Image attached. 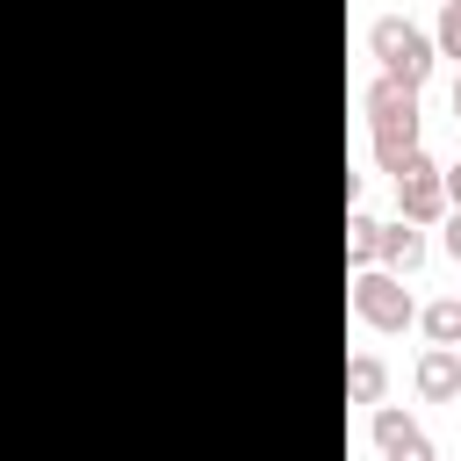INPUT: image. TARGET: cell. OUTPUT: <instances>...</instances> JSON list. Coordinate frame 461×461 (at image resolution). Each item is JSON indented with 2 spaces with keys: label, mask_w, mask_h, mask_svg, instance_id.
<instances>
[{
  "label": "cell",
  "mask_w": 461,
  "mask_h": 461,
  "mask_svg": "<svg viewBox=\"0 0 461 461\" xmlns=\"http://www.w3.org/2000/svg\"><path fill=\"white\" fill-rule=\"evenodd\" d=\"M454 353H461V346H454Z\"/></svg>",
  "instance_id": "15"
},
{
  "label": "cell",
  "mask_w": 461,
  "mask_h": 461,
  "mask_svg": "<svg viewBox=\"0 0 461 461\" xmlns=\"http://www.w3.org/2000/svg\"><path fill=\"white\" fill-rule=\"evenodd\" d=\"M454 115H461V72H454Z\"/></svg>",
  "instance_id": "14"
},
{
  "label": "cell",
  "mask_w": 461,
  "mask_h": 461,
  "mask_svg": "<svg viewBox=\"0 0 461 461\" xmlns=\"http://www.w3.org/2000/svg\"><path fill=\"white\" fill-rule=\"evenodd\" d=\"M382 389H389V367H382L375 353H353V360H346V396H353V403H382Z\"/></svg>",
  "instance_id": "8"
},
{
  "label": "cell",
  "mask_w": 461,
  "mask_h": 461,
  "mask_svg": "<svg viewBox=\"0 0 461 461\" xmlns=\"http://www.w3.org/2000/svg\"><path fill=\"white\" fill-rule=\"evenodd\" d=\"M439 223H447V230H439V245H447V252H454V259H461V209H447V216H439Z\"/></svg>",
  "instance_id": "12"
},
{
  "label": "cell",
  "mask_w": 461,
  "mask_h": 461,
  "mask_svg": "<svg viewBox=\"0 0 461 461\" xmlns=\"http://www.w3.org/2000/svg\"><path fill=\"white\" fill-rule=\"evenodd\" d=\"M418 324H425V339H432V346H461V295L425 303V310H418Z\"/></svg>",
  "instance_id": "9"
},
{
  "label": "cell",
  "mask_w": 461,
  "mask_h": 461,
  "mask_svg": "<svg viewBox=\"0 0 461 461\" xmlns=\"http://www.w3.org/2000/svg\"><path fill=\"white\" fill-rule=\"evenodd\" d=\"M439 180H447V209H461V158H454V166H439Z\"/></svg>",
  "instance_id": "13"
},
{
  "label": "cell",
  "mask_w": 461,
  "mask_h": 461,
  "mask_svg": "<svg viewBox=\"0 0 461 461\" xmlns=\"http://www.w3.org/2000/svg\"><path fill=\"white\" fill-rule=\"evenodd\" d=\"M411 382H418L425 403H454V396H461V353H454V346H425L418 367H411Z\"/></svg>",
  "instance_id": "6"
},
{
  "label": "cell",
  "mask_w": 461,
  "mask_h": 461,
  "mask_svg": "<svg viewBox=\"0 0 461 461\" xmlns=\"http://www.w3.org/2000/svg\"><path fill=\"white\" fill-rule=\"evenodd\" d=\"M367 58L382 65V79H396V86H425V72H432V36L418 29V22H403V14H375L367 22Z\"/></svg>",
  "instance_id": "2"
},
{
  "label": "cell",
  "mask_w": 461,
  "mask_h": 461,
  "mask_svg": "<svg viewBox=\"0 0 461 461\" xmlns=\"http://www.w3.org/2000/svg\"><path fill=\"white\" fill-rule=\"evenodd\" d=\"M360 108H367V137H375V158H382V173H396V158L403 151H418V86H396V79H375L367 94H360Z\"/></svg>",
  "instance_id": "1"
},
{
  "label": "cell",
  "mask_w": 461,
  "mask_h": 461,
  "mask_svg": "<svg viewBox=\"0 0 461 461\" xmlns=\"http://www.w3.org/2000/svg\"><path fill=\"white\" fill-rule=\"evenodd\" d=\"M375 238H382V223H375L367 209H353V216H346V259H353V267H375Z\"/></svg>",
  "instance_id": "10"
},
{
  "label": "cell",
  "mask_w": 461,
  "mask_h": 461,
  "mask_svg": "<svg viewBox=\"0 0 461 461\" xmlns=\"http://www.w3.org/2000/svg\"><path fill=\"white\" fill-rule=\"evenodd\" d=\"M389 180H396V216H403V223H418V230H425V223H439V216H447V180H439V166H432L425 151H403Z\"/></svg>",
  "instance_id": "4"
},
{
  "label": "cell",
  "mask_w": 461,
  "mask_h": 461,
  "mask_svg": "<svg viewBox=\"0 0 461 461\" xmlns=\"http://www.w3.org/2000/svg\"><path fill=\"white\" fill-rule=\"evenodd\" d=\"M367 439H375V454H382V461H432V439H425V432H418V418H411V411H396V403H375Z\"/></svg>",
  "instance_id": "5"
},
{
  "label": "cell",
  "mask_w": 461,
  "mask_h": 461,
  "mask_svg": "<svg viewBox=\"0 0 461 461\" xmlns=\"http://www.w3.org/2000/svg\"><path fill=\"white\" fill-rule=\"evenodd\" d=\"M353 317L367 331H411L418 324V295L389 267H353Z\"/></svg>",
  "instance_id": "3"
},
{
  "label": "cell",
  "mask_w": 461,
  "mask_h": 461,
  "mask_svg": "<svg viewBox=\"0 0 461 461\" xmlns=\"http://www.w3.org/2000/svg\"><path fill=\"white\" fill-rule=\"evenodd\" d=\"M375 259H382L389 274H418V267H425V230H418V223H403V216H396V223H382Z\"/></svg>",
  "instance_id": "7"
},
{
  "label": "cell",
  "mask_w": 461,
  "mask_h": 461,
  "mask_svg": "<svg viewBox=\"0 0 461 461\" xmlns=\"http://www.w3.org/2000/svg\"><path fill=\"white\" fill-rule=\"evenodd\" d=\"M432 50H439V58H461V0H439V22H432Z\"/></svg>",
  "instance_id": "11"
}]
</instances>
